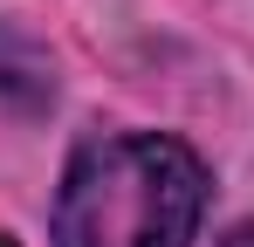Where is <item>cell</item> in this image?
<instances>
[{
	"label": "cell",
	"instance_id": "1",
	"mask_svg": "<svg viewBox=\"0 0 254 247\" xmlns=\"http://www.w3.org/2000/svg\"><path fill=\"white\" fill-rule=\"evenodd\" d=\"M206 165L179 137L124 130L83 144L55 192V247H192Z\"/></svg>",
	"mask_w": 254,
	"mask_h": 247
},
{
	"label": "cell",
	"instance_id": "2",
	"mask_svg": "<svg viewBox=\"0 0 254 247\" xmlns=\"http://www.w3.org/2000/svg\"><path fill=\"white\" fill-rule=\"evenodd\" d=\"M227 247H254V227H241V234H227Z\"/></svg>",
	"mask_w": 254,
	"mask_h": 247
},
{
	"label": "cell",
	"instance_id": "3",
	"mask_svg": "<svg viewBox=\"0 0 254 247\" xmlns=\"http://www.w3.org/2000/svg\"><path fill=\"white\" fill-rule=\"evenodd\" d=\"M0 247H14V234H0Z\"/></svg>",
	"mask_w": 254,
	"mask_h": 247
}]
</instances>
